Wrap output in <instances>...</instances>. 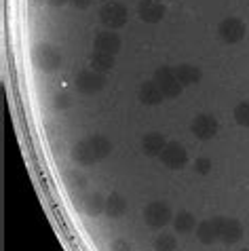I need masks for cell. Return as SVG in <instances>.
I'll return each mask as SVG.
<instances>
[{"mask_svg":"<svg viewBox=\"0 0 249 251\" xmlns=\"http://www.w3.org/2000/svg\"><path fill=\"white\" fill-rule=\"evenodd\" d=\"M112 152V142L106 135H89L76 142L70 150V158L80 167H91L106 158Z\"/></svg>","mask_w":249,"mask_h":251,"instance_id":"6da1fadb","label":"cell"},{"mask_svg":"<svg viewBox=\"0 0 249 251\" xmlns=\"http://www.w3.org/2000/svg\"><path fill=\"white\" fill-rule=\"evenodd\" d=\"M32 61H34V66H36L40 72L53 74V72H57V70L61 68V64H64V55H61V51L57 47H53L49 43H40V45L34 47Z\"/></svg>","mask_w":249,"mask_h":251,"instance_id":"7a4b0ae2","label":"cell"},{"mask_svg":"<svg viewBox=\"0 0 249 251\" xmlns=\"http://www.w3.org/2000/svg\"><path fill=\"white\" fill-rule=\"evenodd\" d=\"M144 222H146V226L154 228V230H161L165 228L167 224H171V220H174V211H171L169 203H165V201H152L144 207Z\"/></svg>","mask_w":249,"mask_h":251,"instance_id":"3957f363","label":"cell"},{"mask_svg":"<svg viewBox=\"0 0 249 251\" xmlns=\"http://www.w3.org/2000/svg\"><path fill=\"white\" fill-rule=\"evenodd\" d=\"M127 19H129V9L119 0L106 2L100 9V22L106 30H121L127 24Z\"/></svg>","mask_w":249,"mask_h":251,"instance_id":"277c9868","label":"cell"},{"mask_svg":"<svg viewBox=\"0 0 249 251\" xmlns=\"http://www.w3.org/2000/svg\"><path fill=\"white\" fill-rule=\"evenodd\" d=\"M152 80L161 87L165 100H175V97H179L182 91H184V87L179 85V80L175 78L174 66H158L154 70V78Z\"/></svg>","mask_w":249,"mask_h":251,"instance_id":"5b68a950","label":"cell"},{"mask_svg":"<svg viewBox=\"0 0 249 251\" xmlns=\"http://www.w3.org/2000/svg\"><path fill=\"white\" fill-rule=\"evenodd\" d=\"M158 160L163 163L165 169L169 171H182L186 165H188V152H186L184 144L179 142H167V146L163 148L161 156H158Z\"/></svg>","mask_w":249,"mask_h":251,"instance_id":"8992f818","label":"cell"},{"mask_svg":"<svg viewBox=\"0 0 249 251\" xmlns=\"http://www.w3.org/2000/svg\"><path fill=\"white\" fill-rule=\"evenodd\" d=\"M247 24L241 17H226L218 25V38L226 45H237L245 38Z\"/></svg>","mask_w":249,"mask_h":251,"instance_id":"52a82bcc","label":"cell"},{"mask_svg":"<svg viewBox=\"0 0 249 251\" xmlns=\"http://www.w3.org/2000/svg\"><path fill=\"white\" fill-rule=\"evenodd\" d=\"M74 87H76V91L82 93V95H95V93L103 91V87H106V76L95 72L91 68L80 70V72L76 74Z\"/></svg>","mask_w":249,"mask_h":251,"instance_id":"ba28073f","label":"cell"},{"mask_svg":"<svg viewBox=\"0 0 249 251\" xmlns=\"http://www.w3.org/2000/svg\"><path fill=\"white\" fill-rule=\"evenodd\" d=\"M190 131H192V135H195L197 139L207 142V139H213L218 135L220 123H218V118L213 114H197L195 118H192V123H190Z\"/></svg>","mask_w":249,"mask_h":251,"instance_id":"9c48e42d","label":"cell"},{"mask_svg":"<svg viewBox=\"0 0 249 251\" xmlns=\"http://www.w3.org/2000/svg\"><path fill=\"white\" fill-rule=\"evenodd\" d=\"M218 228H220V241L224 245H237L245 236L243 224L234 218H218Z\"/></svg>","mask_w":249,"mask_h":251,"instance_id":"30bf717a","label":"cell"},{"mask_svg":"<svg viewBox=\"0 0 249 251\" xmlns=\"http://www.w3.org/2000/svg\"><path fill=\"white\" fill-rule=\"evenodd\" d=\"M121 47H123V40L119 34H116V30H101L93 36V51L119 55Z\"/></svg>","mask_w":249,"mask_h":251,"instance_id":"8fae6325","label":"cell"},{"mask_svg":"<svg viewBox=\"0 0 249 251\" xmlns=\"http://www.w3.org/2000/svg\"><path fill=\"white\" fill-rule=\"evenodd\" d=\"M165 13V4L161 0H140V4H137V17L142 19L144 24H158L163 22Z\"/></svg>","mask_w":249,"mask_h":251,"instance_id":"7c38bea8","label":"cell"},{"mask_svg":"<svg viewBox=\"0 0 249 251\" xmlns=\"http://www.w3.org/2000/svg\"><path fill=\"white\" fill-rule=\"evenodd\" d=\"M174 72H175V78L179 80V85H182L184 89L199 85L200 78H203V70H200L199 66H192V64L174 66Z\"/></svg>","mask_w":249,"mask_h":251,"instance_id":"4fadbf2b","label":"cell"},{"mask_svg":"<svg viewBox=\"0 0 249 251\" xmlns=\"http://www.w3.org/2000/svg\"><path fill=\"white\" fill-rule=\"evenodd\" d=\"M197 239L203 245H213L216 241H220V228H218V218L203 220L197 224Z\"/></svg>","mask_w":249,"mask_h":251,"instance_id":"5bb4252c","label":"cell"},{"mask_svg":"<svg viewBox=\"0 0 249 251\" xmlns=\"http://www.w3.org/2000/svg\"><path fill=\"white\" fill-rule=\"evenodd\" d=\"M165 146H167V139H165L163 133H158V131H152V133H146L142 137V152L150 158L161 156Z\"/></svg>","mask_w":249,"mask_h":251,"instance_id":"9a60e30c","label":"cell"},{"mask_svg":"<svg viewBox=\"0 0 249 251\" xmlns=\"http://www.w3.org/2000/svg\"><path fill=\"white\" fill-rule=\"evenodd\" d=\"M137 97L144 106H158V103L165 101V95L161 91V87L156 85L154 80H148V82H142L140 91H137Z\"/></svg>","mask_w":249,"mask_h":251,"instance_id":"2e32d148","label":"cell"},{"mask_svg":"<svg viewBox=\"0 0 249 251\" xmlns=\"http://www.w3.org/2000/svg\"><path fill=\"white\" fill-rule=\"evenodd\" d=\"M127 209H129V203H127V199L123 197V194H119V192H112L110 197H106V213L108 218H112V220H116V218H123L124 213H127Z\"/></svg>","mask_w":249,"mask_h":251,"instance_id":"e0dca14e","label":"cell"},{"mask_svg":"<svg viewBox=\"0 0 249 251\" xmlns=\"http://www.w3.org/2000/svg\"><path fill=\"white\" fill-rule=\"evenodd\" d=\"M171 224H174V230L177 234H190L197 230V218L192 215L190 211H179L174 215V220H171Z\"/></svg>","mask_w":249,"mask_h":251,"instance_id":"ac0fdd59","label":"cell"},{"mask_svg":"<svg viewBox=\"0 0 249 251\" xmlns=\"http://www.w3.org/2000/svg\"><path fill=\"white\" fill-rule=\"evenodd\" d=\"M82 209L89 218H98L106 211V197H101L100 192H91L82 199Z\"/></svg>","mask_w":249,"mask_h":251,"instance_id":"d6986e66","label":"cell"},{"mask_svg":"<svg viewBox=\"0 0 249 251\" xmlns=\"http://www.w3.org/2000/svg\"><path fill=\"white\" fill-rule=\"evenodd\" d=\"M114 57H116V55L93 51L91 57H89V68L95 70V72H100V74H108L110 70L114 68Z\"/></svg>","mask_w":249,"mask_h":251,"instance_id":"ffe728a7","label":"cell"},{"mask_svg":"<svg viewBox=\"0 0 249 251\" xmlns=\"http://www.w3.org/2000/svg\"><path fill=\"white\" fill-rule=\"evenodd\" d=\"M177 247H179V243L175 234L163 232L154 239V251H177Z\"/></svg>","mask_w":249,"mask_h":251,"instance_id":"44dd1931","label":"cell"},{"mask_svg":"<svg viewBox=\"0 0 249 251\" xmlns=\"http://www.w3.org/2000/svg\"><path fill=\"white\" fill-rule=\"evenodd\" d=\"M232 116H234V123H237L239 127L249 129V100L239 101L232 110Z\"/></svg>","mask_w":249,"mask_h":251,"instance_id":"7402d4cb","label":"cell"},{"mask_svg":"<svg viewBox=\"0 0 249 251\" xmlns=\"http://www.w3.org/2000/svg\"><path fill=\"white\" fill-rule=\"evenodd\" d=\"M213 169V160L207 158V156H199L195 160V171L199 173V176H209Z\"/></svg>","mask_w":249,"mask_h":251,"instance_id":"603a6c76","label":"cell"},{"mask_svg":"<svg viewBox=\"0 0 249 251\" xmlns=\"http://www.w3.org/2000/svg\"><path fill=\"white\" fill-rule=\"evenodd\" d=\"M66 182L72 190H82V188L87 186V179H85V176H80V173H68Z\"/></svg>","mask_w":249,"mask_h":251,"instance_id":"cb8c5ba5","label":"cell"},{"mask_svg":"<svg viewBox=\"0 0 249 251\" xmlns=\"http://www.w3.org/2000/svg\"><path fill=\"white\" fill-rule=\"evenodd\" d=\"M72 106V97L68 93H57L53 97V108L55 110H68Z\"/></svg>","mask_w":249,"mask_h":251,"instance_id":"d4e9b609","label":"cell"},{"mask_svg":"<svg viewBox=\"0 0 249 251\" xmlns=\"http://www.w3.org/2000/svg\"><path fill=\"white\" fill-rule=\"evenodd\" d=\"M110 251H133V247L127 239H114L112 245H110Z\"/></svg>","mask_w":249,"mask_h":251,"instance_id":"484cf974","label":"cell"},{"mask_svg":"<svg viewBox=\"0 0 249 251\" xmlns=\"http://www.w3.org/2000/svg\"><path fill=\"white\" fill-rule=\"evenodd\" d=\"M70 4L74 6V9H78V11H85V9H89V6L93 4V0H70Z\"/></svg>","mask_w":249,"mask_h":251,"instance_id":"4316f807","label":"cell"},{"mask_svg":"<svg viewBox=\"0 0 249 251\" xmlns=\"http://www.w3.org/2000/svg\"><path fill=\"white\" fill-rule=\"evenodd\" d=\"M47 4L55 6V9H59V6H64V4H70V0H47Z\"/></svg>","mask_w":249,"mask_h":251,"instance_id":"83f0119b","label":"cell"},{"mask_svg":"<svg viewBox=\"0 0 249 251\" xmlns=\"http://www.w3.org/2000/svg\"><path fill=\"white\" fill-rule=\"evenodd\" d=\"M32 4H47V0H30Z\"/></svg>","mask_w":249,"mask_h":251,"instance_id":"f1b7e54d","label":"cell"},{"mask_svg":"<svg viewBox=\"0 0 249 251\" xmlns=\"http://www.w3.org/2000/svg\"><path fill=\"white\" fill-rule=\"evenodd\" d=\"M241 251H249V249H247V247H245V249H241Z\"/></svg>","mask_w":249,"mask_h":251,"instance_id":"f546056e","label":"cell"}]
</instances>
